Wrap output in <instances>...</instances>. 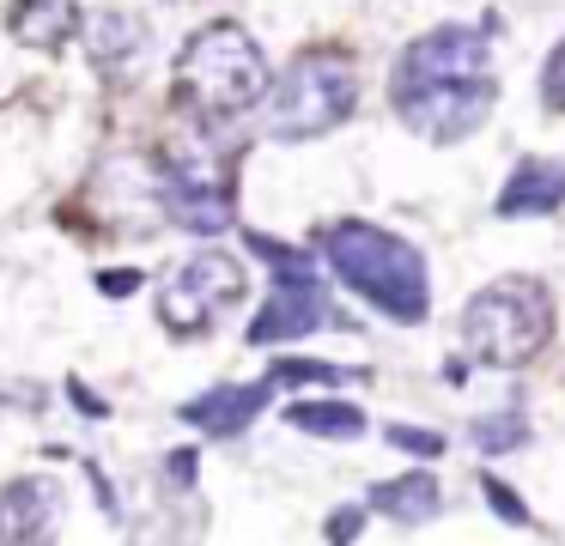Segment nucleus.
<instances>
[{
	"label": "nucleus",
	"instance_id": "obj_22",
	"mask_svg": "<svg viewBox=\"0 0 565 546\" xmlns=\"http://www.w3.org/2000/svg\"><path fill=\"white\" fill-rule=\"evenodd\" d=\"M98 286H104V291H110V298H128V291H135V286H140V274H128V267H116V274H104V279H98Z\"/></svg>",
	"mask_w": 565,
	"mask_h": 546
},
{
	"label": "nucleus",
	"instance_id": "obj_11",
	"mask_svg": "<svg viewBox=\"0 0 565 546\" xmlns=\"http://www.w3.org/2000/svg\"><path fill=\"white\" fill-rule=\"evenodd\" d=\"M553 206H565V158H523V164L504 176L492 213L499 218H541V213H553Z\"/></svg>",
	"mask_w": 565,
	"mask_h": 546
},
{
	"label": "nucleus",
	"instance_id": "obj_17",
	"mask_svg": "<svg viewBox=\"0 0 565 546\" xmlns=\"http://www.w3.org/2000/svg\"><path fill=\"white\" fill-rule=\"evenodd\" d=\"M359 371H341V364H322V358H280L268 371V383H353Z\"/></svg>",
	"mask_w": 565,
	"mask_h": 546
},
{
	"label": "nucleus",
	"instance_id": "obj_1",
	"mask_svg": "<svg viewBox=\"0 0 565 546\" xmlns=\"http://www.w3.org/2000/svg\"><path fill=\"white\" fill-rule=\"evenodd\" d=\"M390 104L419 140H468L499 104L487 31L438 24V31L414 36L390 73Z\"/></svg>",
	"mask_w": 565,
	"mask_h": 546
},
{
	"label": "nucleus",
	"instance_id": "obj_19",
	"mask_svg": "<svg viewBox=\"0 0 565 546\" xmlns=\"http://www.w3.org/2000/svg\"><path fill=\"white\" fill-rule=\"evenodd\" d=\"M480 492H487L492 516H504V522H511V528H529V510L516 504V492H511V485H499V480H492V473H480Z\"/></svg>",
	"mask_w": 565,
	"mask_h": 546
},
{
	"label": "nucleus",
	"instance_id": "obj_9",
	"mask_svg": "<svg viewBox=\"0 0 565 546\" xmlns=\"http://www.w3.org/2000/svg\"><path fill=\"white\" fill-rule=\"evenodd\" d=\"M62 528V492L50 480H19L0 492V546H50Z\"/></svg>",
	"mask_w": 565,
	"mask_h": 546
},
{
	"label": "nucleus",
	"instance_id": "obj_6",
	"mask_svg": "<svg viewBox=\"0 0 565 546\" xmlns=\"http://www.w3.org/2000/svg\"><path fill=\"white\" fill-rule=\"evenodd\" d=\"M249 249L274 267V291H268V303H262V315L249 322V346L305 340V334H317V328L334 322L329 291L317 286V274H310V255L286 249V243H274V237H249Z\"/></svg>",
	"mask_w": 565,
	"mask_h": 546
},
{
	"label": "nucleus",
	"instance_id": "obj_7",
	"mask_svg": "<svg viewBox=\"0 0 565 546\" xmlns=\"http://www.w3.org/2000/svg\"><path fill=\"white\" fill-rule=\"evenodd\" d=\"M237 298H244V267H237V255L201 249V255H189L183 267L164 274L159 322L171 328V334H201V328H213Z\"/></svg>",
	"mask_w": 565,
	"mask_h": 546
},
{
	"label": "nucleus",
	"instance_id": "obj_2",
	"mask_svg": "<svg viewBox=\"0 0 565 546\" xmlns=\"http://www.w3.org/2000/svg\"><path fill=\"white\" fill-rule=\"evenodd\" d=\"M322 261L341 274V286H353L390 322H426L431 310V286H426V261L414 243L390 237V231L365 225V218H341L322 231Z\"/></svg>",
	"mask_w": 565,
	"mask_h": 546
},
{
	"label": "nucleus",
	"instance_id": "obj_10",
	"mask_svg": "<svg viewBox=\"0 0 565 546\" xmlns=\"http://www.w3.org/2000/svg\"><path fill=\"white\" fill-rule=\"evenodd\" d=\"M86 55H92V67L98 73H110V79H122V73H135L140 67V55H147V19L140 12H128V7H98V12H86Z\"/></svg>",
	"mask_w": 565,
	"mask_h": 546
},
{
	"label": "nucleus",
	"instance_id": "obj_15",
	"mask_svg": "<svg viewBox=\"0 0 565 546\" xmlns=\"http://www.w3.org/2000/svg\"><path fill=\"white\" fill-rule=\"evenodd\" d=\"M286 425H298V431H310V437H359L365 431V413H359L353 400H292V407H286Z\"/></svg>",
	"mask_w": 565,
	"mask_h": 546
},
{
	"label": "nucleus",
	"instance_id": "obj_16",
	"mask_svg": "<svg viewBox=\"0 0 565 546\" xmlns=\"http://www.w3.org/2000/svg\"><path fill=\"white\" fill-rule=\"evenodd\" d=\"M468 437H475V449H487V456H511V449L529 443V419L523 413H487V419L468 425Z\"/></svg>",
	"mask_w": 565,
	"mask_h": 546
},
{
	"label": "nucleus",
	"instance_id": "obj_13",
	"mask_svg": "<svg viewBox=\"0 0 565 546\" xmlns=\"http://www.w3.org/2000/svg\"><path fill=\"white\" fill-rule=\"evenodd\" d=\"M7 31L25 49H43V55H50L67 36L86 31V19H79V0H13V7H7Z\"/></svg>",
	"mask_w": 565,
	"mask_h": 546
},
{
	"label": "nucleus",
	"instance_id": "obj_20",
	"mask_svg": "<svg viewBox=\"0 0 565 546\" xmlns=\"http://www.w3.org/2000/svg\"><path fill=\"white\" fill-rule=\"evenodd\" d=\"M390 443L407 449V456H419V461L444 456V437L438 431H419V425H390Z\"/></svg>",
	"mask_w": 565,
	"mask_h": 546
},
{
	"label": "nucleus",
	"instance_id": "obj_8",
	"mask_svg": "<svg viewBox=\"0 0 565 546\" xmlns=\"http://www.w3.org/2000/svg\"><path fill=\"white\" fill-rule=\"evenodd\" d=\"M164 206L183 231H213L232 225V176H225V158H213L207 146H177L171 164H164Z\"/></svg>",
	"mask_w": 565,
	"mask_h": 546
},
{
	"label": "nucleus",
	"instance_id": "obj_5",
	"mask_svg": "<svg viewBox=\"0 0 565 546\" xmlns=\"http://www.w3.org/2000/svg\"><path fill=\"white\" fill-rule=\"evenodd\" d=\"M359 109V73L341 49H310L274 79L268 133L274 140H317Z\"/></svg>",
	"mask_w": 565,
	"mask_h": 546
},
{
	"label": "nucleus",
	"instance_id": "obj_4",
	"mask_svg": "<svg viewBox=\"0 0 565 546\" xmlns=\"http://www.w3.org/2000/svg\"><path fill=\"white\" fill-rule=\"evenodd\" d=\"M547 340H553V298L541 279H523V274L492 279L462 310V346L487 371H523Z\"/></svg>",
	"mask_w": 565,
	"mask_h": 546
},
{
	"label": "nucleus",
	"instance_id": "obj_12",
	"mask_svg": "<svg viewBox=\"0 0 565 546\" xmlns=\"http://www.w3.org/2000/svg\"><path fill=\"white\" fill-rule=\"evenodd\" d=\"M274 383H237V388H207V395L183 400V419L201 425L207 437H237L262 407H268Z\"/></svg>",
	"mask_w": 565,
	"mask_h": 546
},
{
	"label": "nucleus",
	"instance_id": "obj_14",
	"mask_svg": "<svg viewBox=\"0 0 565 546\" xmlns=\"http://www.w3.org/2000/svg\"><path fill=\"white\" fill-rule=\"evenodd\" d=\"M371 510L402 522V528H419V522H431L444 510V485L431 480V473H402V480L371 485Z\"/></svg>",
	"mask_w": 565,
	"mask_h": 546
},
{
	"label": "nucleus",
	"instance_id": "obj_18",
	"mask_svg": "<svg viewBox=\"0 0 565 546\" xmlns=\"http://www.w3.org/2000/svg\"><path fill=\"white\" fill-rule=\"evenodd\" d=\"M541 104L565 116V43H553V55L541 61Z\"/></svg>",
	"mask_w": 565,
	"mask_h": 546
},
{
	"label": "nucleus",
	"instance_id": "obj_21",
	"mask_svg": "<svg viewBox=\"0 0 565 546\" xmlns=\"http://www.w3.org/2000/svg\"><path fill=\"white\" fill-rule=\"evenodd\" d=\"M359 522H365L359 510H334V516H329V540H334V546H347V540L359 534Z\"/></svg>",
	"mask_w": 565,
	"mask_h": 546
},
{
	"label": "nucleus",
	"instance_id": "obj_3",
	"mask_svg": "<svg viewBox=\"0 0 565 546\" xmlns=\"http://www.w3.org/2000/svg\"><path fill=\"white\" fill-rule=\"evenodd\" d=\"M177 97L201 121L244 116L256 97H268V61H262L256 36L232 19L195 31L183 43V55H177Z\"/></svg>",
	"mask_w": 565,
	"mask_h": 546
}]
</instances>
